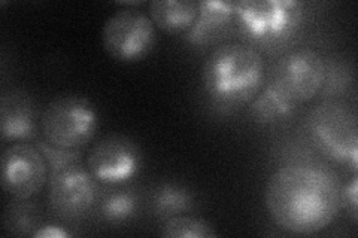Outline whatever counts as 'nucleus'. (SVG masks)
I'll return each instance as SVG.
<instances>
[{"label": "nucleus", "mask_w": 358, "mask_h": 238, "mask_svg": "<svg viewBox=\"0 0 358 238\" xmlns=\"http://www.w3.org/2000/svg\"><path fill=\"white\" fill-rule=\"evenodd\" d=\"M272 221L291 234H317L338 216L341 186L327 170L312 165H287L268 177L264 192Z\"/></svg>", "instance_id": "obj_1"}, {"label": "nucleus", "mask_w": 358, "mask_h": 238, "mask_svg": "<svg viewBox=\"0 0 358 238\" xmlns=\"http://www.w3.org/2000/svg\"><path fill=\"white\" fill-rule=\"evenodd\" d=\"M201 82L215 105L242 106L260 93L264 82V60L251 45H221L206 59Z\"/></svg>", "instance_id": "obj_2"}, {"label": "nucleus", "mask_w": 358, "mask_h": 238, "mask_svg": "<svg viewBox=\"0 0 358 238\" xmlns=\"http://www.w3.org/2000/svg\"><path fill=\"white\" fill-rule=\"evenodd\" d=\"M39 128L45 142L62 149H83L99 128V113L87 97L66 94L45 106Z\"/></svg>", "instance_id": "obj_3"}, {"label": "nucleus", "mask_w": 358, "mask_h": 238, "mask_svg": "<svg viewBox=\"0 0 358 238\" xmlns=\"http://www.w3.org/2000/svg\"><path fill=\"white\" fill-rule=\"evenodd\" d=\"M303 8L297 0H242L234 6V17L251 40L273 45L294 35L303 20Z\"/></svg>", "instance_id": "obj_4"}, {"label": "nucleus", "mask_w": 358, "mask_h": 238, "mask_svg": "<svg viewBox=\"0 0 358 238\" xmlns=\"http://www.w3.org/2000/svg\"><path fill=\"white\" fill-rule=\"evenodd\" d=\"M150 15L139 9H120L102 29V43L112 59L134 63L145 59L155 47L157 31Z\"/></svg>", "instance_id": "obj_5"}, {"label": "nucleus", "mask_w": 358, "mask_h": 238, "mask_svg": "<svg viewBox=\"0 0 358 238\" xmlns=\"http://www.w3.org/2000/svg\"><path fill=\"white\" fill-rule=\"evenodd\" d=\"M97 180L81 164L66 167L50 174V209L64 222L87 218L97 201Z\"/></svg>", "instance_id": "obj_6"}, {"label": "nucleus", "mask_w": 358, "mask_h": 238, "mask_svg": "<svg viewBox=\"0 0 358 238\" xmlns=\"http://www.w3.org/2000/svg\"><path fill=\"white\" fill-rule=\"evenodd\" d=\"M313 140L320 149L341 164L357 168V122L351 113L336 105L320 106L309 118Z\"/></svg>", "instance_id": "obj_7"}, {"label": "nucleus", "mask_w": 358, "mask_h": 238, "mask_svg": "<svg viewBox=\"0 0 358 238\" xmlns=\"http://www.w3.org/2000/svg\"><path fill=\"white\" fill-rule=\"evenodd\" d=\"M50 168L38 146L18 142L8 146L0 163V182L8 195L30 200L48 180Z\"/></svg>", "instance_id": "obj_8"}, {"label": "nucleus", "mask_w": 358, "mask_h": 238, "mask_svg": "<svg viewBox=\"0 0 358 238\" xmlns=\"http://www.w3.org/2000/svg\"><path fill=\"white\" fill-rule=\"evenodd\" d=\"M142 154L138 144L121 134L100 139L88 154L87 168L99 184L117 186L138 174Z\"/></svg>", "instance_id": "obj_9"}, {"label": "nucleus", "mask_w": 358, "mask_h": 238, "mask_svg": "<svg viewBox=\"0 0 358 238\" xmlns=\"http://www.w3.org/2000/svg\"><path fill=\"white\" fill-rule=\"evenodd\" d=\"M326 77L327 67L322 57L310 48H300L278 61L273 81L296 103H305L318 96Z\"/></svg>", "instance_id": "obj_10"}, {"label": "nucleus", "mask_w": 358, "mask_h": 238, "mask_svg": "<svg viewBox=\"0 0 358 238\" xmlns=\"http://www.w3.org/2000/svg\"><path fill=\"white\" fill-rule=\"evenodd\" d=\"M36 109L31 98L18 89H10L0 98V133L6 142H24L36 137Z\"/></svg>", "instance_id": "obj_11"}, {"label": "nucleus", "mask_w": 358, "mask_h": 238, "mask_svg": "<svg viewBox=\"0 0 358 238\" xmlns=\"http://www.w3.org/2000/svg\"><path fill=\"white\" fill-rule=\"evenodd\" d=\"M236 2L203 0L199 2V15L187 31V39L194 45H205L229 26L234 17Z\"/></svg>", "instance_id": "obj_12"}, {"label": "nucleus", "mask_w": 358, "mask_h": 238, "mask_svg": "<svg viewBox=\"0 0 358 238\" xmlns=\"http://www.w3.org/2000/svg\"><path fill=\"white\" fill-rule=\"evenodd\" d=\"M297 105L272 79L263 91L254 97L250 112L257 122L267 126L289 119L294 115Z\"/></svg>", "instance_id": "obj_13"}, {"label": "nucleus", "mask_w": 358, "mask_h": 238, "mask_svg": "<svg viewBox=\"0 0 358 238\" xmlns=\"http://www.w3.org/2000/svg\"><path fill=\"white\" fill-rule=\"evenodd\" d=\"M199 15V2L192 0H154L150 18L157 29L166 33L188 31Z\"/></svg>", "instance_id": "obj_14"}, {"label": "nucleus", "mask_w": 358, "mask_h": 238, "mask_svg": "<svg viewBox=\"0 0 358 238\" xmlns=\"http://www.w3.org/2000/svg\"><path fill=\"white\" fill-rule=\"evenodd\" d=\"M194 206V195L188 186L178 182L157 185L151 195V210L155 218L169 219L189 211Z\"/></svg>", "instance_id": "obj_15"}, {"label": "nucleus", "mask_w": 358, "mask_h": 238, "mask_svg": "<svg viewBox=\"0 0 358 238\" xmlns=\"http://www.w3.org/2000/svg\"><path fill=\"white\" fill-rule=\"evenodd\" d=\"M139 211V197L131 189H112L99 202V214L105 223L124 225Z\"/></svg>", "instance_id": "obj_16"}, {"label": "nucleus", "mask_w": 358, "mask_h": 238, "mask_svg": "<svg viewBox=\"0 0 358 238\" xmlns=\"http://www.w3.org/2000/svg\"><path fill=\"white\" fill-rule=\"evenodd\" d=\"M2 222L5 231L15 237H31V234L43 223L42 213L36 204L18 198L8 202Z\"/></svg>", "instance_id": "obj_17"}, {"label": "nucleus", "mask_w": 358, "mask_h": 238, "mask_svg": "<svg viewBox=\"0 0 358 238\" xmlns=\"http://www.w3.org/2000/svg\"><path fill=\"white\" fill-rule=\"evenodd\" d=\"M159 234L167 238H212L217 235V231L203 219L179 214L166 219Z\"/></svg>", "instance_id": "obj_18"}, {"label": "nucleus", "mask_w": 358, "mask_h": 238, "mask_svg": "<svg viewBox=\"0 0 358 238\" xmlns=\"http://www.w3.org/2000/svg\"><path fill=\"white\" fill-rule=\"evenodd\" d=\"M36 146L42 152L45 160H47L50 174L59 172V170H63L66 167L81 164L80 149H62V147H55L48 142H38Z\"/></svg>", "instance_id": "obj_19"}, {"label": "nucleus", "mask_w": 358, "mask_h": 238, "mask_svg": "<svg viewBox=\"0 0 358 238\" xmlns=\"http://www.w3.org/2000/svg\"><path fill=\"white\" fill-rule=\"evenodd\" d=\"M72 232L67 231L59 223H42L39 228L31 234L33 238H67Z\"/></svg>", "instance_id": "obj_20"}, {"label": "nucleus", "mask_w": 358, "mask_h": 238, "mask_svg": "<svg viewBox=\"0 0 358 238\" xmlns=\"http://www.w3.org/2000/svg\"><path fill=\"white\" fill-rule=\"evenodd\" d=\"M357 177H354L351 180V184L346 186L343 191H341V200L342 202L346 204V207H348L351 216L354 218V221H357V207H358V202H357Z\"/></svg>", "instance_id": "obj_21"}]
</instances>
